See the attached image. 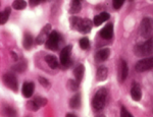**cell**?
<instances>
[{
    "mask_svg": "<svg viewBox=\"0 0 153 117\" xmlns=\"http://www.w3.org/2000/svg\"><path fill=\"white\" fill-rule=\"evenodd\" d=\"M92 21L89 18H80L73 16L71 18V28L82 34H88L92 30Z\"/></svg>",
    "mask_w": 153,
    "mask_h": 117,
    "instance_id": "obj_1",
    "label": "cell"
},
{
    "mask_svg": "<svg viewBox=\"0 0 153 117\" xmlns=\"http://www.w3.org/2000/svg\"><path fill=\"white\" fill-rule=\"evenodd\" d=\"M134 53L139 57H147V56L153 55V38L148 39L143 44L136 45L134 48Z\"/></svg>",
    "mask_w": 153,
    "mask_h": 117,
    "instance_id": "obj_2",
    "label": "cell"
},
{
    "mask_svg": "<svg viewBox=\"0 0 153 117\" xmlns=\"http://www.w3.org/2000/svg\"><path fill=\"white\" fill-rule=\"evenodd\" d=\"M106 97H107V91H106L105 88H101L100 90L96 92L92 100V106L96 110H101V109L104 108Z\"/></svg>",
    "mask_w": 153,
    "mask_h": 117,
    "instance_id": "obj_3",
    "label": "cell"
},
{
    "mask_svg": "<svg viewBox=\"0 0 153 117\" xmlns=\"http://www.w3.org/2000/svg\"><path fill=\"white\" fill-rule=\"evenodd\" d=\"M140 33L141 36L145 39H150L153 34V21L149 18H145L142 19L140 25Z\"/></svg>",
    "mask_w": 153,
    "mask_h": 117,
    "instance_id": "obj_4",
    "label": "cell"
},
{
    "mask_svg": "<svg viewBox=\"0 0 153 117\" xmlns=\"http://www.w3.org/2000/svg\"><path fill=\"white\" fill-rule=\"evenodd\" d=\"M59 42H60V35H59L58 32L53 31V32H51L50 35H49L47 41H46V43H45V46L49 50L56 51L58 49Z\"/></svg>",
    "mask_w": 153,
    "mask_h": 117,
    "instance_id": "obj_5",
    "label": "cell"
},
{
    "mask_svg": "<svg viewBox=\"0 0 153 117\" xmlns=\"http://www.w3.org/2000/svg\"><path fill=\"white\" fill-rule=\"evenodd\" d=\"M153 68V55L149 56L147 58H144V59L139 60L137 63H136L135 69L137 70L138 72H144L147 71V70H150Z\"/></svg>",
    "mask_w": 153,
    "mask_h": 117,
    "instance_id": "obj_6",
    "label": "cell"
},
{
    "mask_svg": "<svg viewBox=\"0 0 153 117\" xmlns=\"http://www.w3.org/2000/svg\"><path fill=\"white\" fill-rule=\"evenodd\" d=\"M3 82L4 85L9 88L10 90H12L13 92L18 91L19 88V82H18V79L13 74H5L3 75Z\"/></svg>",
    "mask_w": 153,
    "mask_h": 117,
    "instance_id": "obj_7",
    "label": "cell"
},
{
    "mask_svg": "<svg viewBox=\"0 0 153 117\" xmlns=\"http://www.w3.org/2000/svg\"><path fill=\"white\" fill-rule=\"evenodd\" d=\"M71 46H66V47L63 48L60 52V57H59V60H60V64L62 65L63 68H66L70 65L71 63Z\"/></svg>",
    "mask_w": 153,
    "mask_h": 117,
    "instance_id": "obj_8",
    "label": "cell"
},
{
    "mask_svg": "<svg viewBox=\"0 0 153 117\" xmlns=\"http://www.w3.org/2000/svg\"><path fill=\"white\" fill-rule=\"evenodd\" d=\"M50 31H51V25L47 24L46 26H43V29L41 30V32L38 35V37L36 39L37 45H42V44L46 43V41H47L49 35H50V33H51Z\"/></svg>",
    "mask_w": 153,
    "mask_h": 117,
    "instance_id": "obj_9",
    "label": "cell"
},
{
    "mask_svg": "<svg viewBox=\"0 0 153 117\" xmlns=\"http://www.w3.org/2000/svg\"><path fill=\"white\" fill-rule=\"evenodd\" d=\"M113 35V26L112 24H107L102 30L100 31L101 38L105 39V40H110Z\"/></svg>",
    "mask_w": 153,
    "mask_h": 117,
    "instance_id": "obj_10",
    "label": "cell"
},
{
    "mask_svg": "<svg viewBox=\"0 0 153 117\" xmlns=\"http://www.w3.org/2000/svg\"><path fill=\"white\" fill-rule=\"evenodd\" d=\"M34 90H35V85L32 82H27L23 86V94L26 98H30L33 95Z\"/></svg>",
    "mask_w": 153,
    "mask_h": 117,
    "instance_id": "obj_11",
    "label": "cell"
},
{
    "mask_svg": "<svg viewBox=\"0 0 153 117\" xmlns=\"http://www.w3.org/2000/svg\"><path fill=\"white\" fill-rule=\"evenodd\" d=\"M110 18L109 13H100L99 15H96L94 18V21H93V25L96 26H99L100 25H102L104 21H108Z\"/></svg>",
    "mask_w": 153,
    "mask_h": 117,
    "instance_id": "obj_12",
    "label": "cell"
},
{
    "mask_svg": "<svg viewBox=\"0 0 153 117\" xmlns=\"http://www.w3.org/2000/svg\"><path fill=\"white\" fill-rule=\"evenodd\" d=\"M131 96L134 101H140L142 98V91L141 88H140L138 85L134 84L132 87V90H131Z\"/></svg>",
    "mask_w": 153,
    "mask_h": 117,
    "instance_id": "obj_13",
    "label": "cell"
},
{
    "mask_svg": "<svg viewBox=\"0 0 153 117\" xmlns=\"http://www.w3.org/2000/svg\"><path fill=\"white\" fill-rule=\"evenodd\" d=\"M120 82H125L127 79L128 74H129V68H128V64L125 60L120 61Z\"/></svg>",
    "mask_w": 153,
    "mask_h": 117,
    "instance_id": "obj_14",
    "label": "cell"
},
{
    "mask_svg": "<svg viewBox=\"0 0 153 117\" xmlns=\"http://www.w3.org/2000/svg\"><path fill=\"white\" fill-rule=\"evenodd\" d=\"M109 55H110V50L108 49V48H105V49L98 51L95 57L98 61H105V60H107V58L109 57Z\"/></svg>",
    "mask_w": 153,
    "mask_h": 117,
    "instance_id": "obj_15",
    "label": "cell"
},
{
    "mask_svg": "<svg viewBox=\"0 0 153 117\" xmlns=\"http://www.w3.org/2000/svg\"><path fill=\"white\" fill-rule=\"evenodd\" d=\"M84 74H85V67H84L83 64H80L79 66H76L75 68V70H74V75H75L76 82H80L81 80L83 79Z\"/></svg>",
    "mask_w": 153,
    "mask_h": 117,
    "instance_id": "obj_16",
    "label": "cell"
},
{
    "mask_svg": "<svg viewBox=\"0 0 153 117\" xmlns=\"http://www.w3.org/2000/svg\"><path fill=\"white\" fill-rule=\"evenodd\" d=\"M107 75H108V70L107 68L104 66H101L98 68L97 70V74H96V79L99 82H102V80H105L107 79Z\"/></svg>",
    "mask_w": 153,
    "mask_h": 117,
    "instance_id": "obj_17",
    "label": "cell"
},
{
    "mask_svg": "<svg viewBox=\"0 0 153 117\" xmlns=\"http://www.w3.org/2000/svg\"><path fill=\"white\" fill-rule=\"evenodd\" d=\"M45 61L47 62L49 67L52 68V69H56V68H58V61L55 58V56H53V55L45 56Z\"/></svg>",
    "mask_w": 153,
    "mask_h": 117,
    "instance_id": "obj_18",
    "label": "cell"
},
{
    "mask_svg": "<svg viewBox=\"0 0 153 117\" xmlns=\"http://www.w3.org/2000/svg\"><path fill=\"white\" fill-rule=\"evenodd\" d=\"M81 9H82V5H81V1H80V0H71L70 13L75 14V13H80Z\"/></svg>",
    "mask_w": 153,
    "mask_h": 117,
    "instance_id": "obj_19",
    "label": "cell"
},
{
    "mask_svg": "<svg viewBox=\"0 0 153 117\" xmlns=\"http://www.w3.org/2000/svg\"><path fill=\"white\" fill-rule=\"evenodd\" d=\"M27 61L25 59H22V60H19L18 63H16V65H13V67H12V69L14 70V71L16 72H23L25 70L27 69Z\"/></svg>",
    "mask_w": 153,
    "mask_h": 117,
    "instance_id": "obj_20",
    "label": "cell"
},
{
    "mask_svg": "<svg viewBox=\"0 0 153 117\" xmlns=\"http://www.w3.org/2000/svg\"><path fill=\"white\" fill-rule=\"evenodd\" d=\"M81 105V95L80 94H76L70 100V107L73 109H78Z\"/></svg>",
    "mask_w": 153,
    "mask_h": 117,
    "instance_id": "obj_21",
    "label": "cell"
},
{
    "mask_svg": "<svg viewBox=\"0 0 153 117\" xmlns=\"http://www.w3.org/2000/svg\"><path fill=\"white\" fill-rule=\"evenodd\" d=\"M23 45H24L25 49H27V50H30V48L32 47V45H33V37H32L30 34L28 33L25 34Z\"/></svg>",
    "mask_w": 153,
    "mask_h": 117,
    "instance_id": "obj_22",
    "label": "cell"
},
{
    "mask_svg": "<svg viewBox=\"0 0 153 117\" xmlns=\"http://www.w3.org/2000/svg\"><path fill=\"white\" fill-rule=\"evenodd\" d=\"M10 11H11L10 7H6V8L1 13V16H0V23H1V25L6 24V21H8L9 15H10Z\"/></svg>",
    "mask_w": 153,
    "mask_h": 117,
    "instance_id": "obj_23",
    "label": "cell"
},
{
    "mask_svg": "<svg viewBox=\"0 0 153 117\" xmlns=\"http://www.w3.org/2000/svg\"><path fill=\"white\" fill-rule=\"evenodd\" d=\"M12 7L16 10H22L27 7V2L25 0H14L12 3Z\"/></svg>",
    "mask_w": 153,
    "mask_h": 117,
    "instance_id": "obj_24",
    "label": "cell"
},
{
    "mask_svg": "<svg viewBox=\"0 0 153 117\" xmlns=\"http://www.w3.org/2000/svg\"><path fill=\"white\" fill-rule=\"evenodd\" d=\"M66 87H68V89L70 90V91H76V90H78V88H79V82L74 80V79H70L68 82Z\"/></svg>",
    "mask_w": 153,
    "mask_h": 117,
    "instance_id": "obj_25",
    "label": "cell"
},
{
    "mask_svg": "<svg viewBox=\"0 0 153 117\" xmlns=\"http://www.w3.org/2000/svg\"><path fill=\"white\" fill-rule=\"evenodd\" d=\"M80 47L82 48L83 50H87L90 47V41H89L88 38L84 37L80 40Z\"/></svg>",
    "mask_w": 153,
    "mask_h": 117,
    "instance_id": "obj_26",
    "label": "cell"
},
{
    "mask_svg": "<svg viewBox=\"0 0 153 117\" xmlns=\"http://www.w3.org/2000/svg\"><path fill=\"white\" fill-rule=\"evenodd\" d=\"M27 108L32 111H37L39 108H40V106H39V105L33 100V101H29L28 103H27Z\"/></svg>",
    "mask_w": 153,
    "mask_h": 117,
    "instance_id": "obj_27",
    "label": "cell"
},
{
    "mask_svg": "<svg viewBox=\"0 0 153 117\" xmlns=\"http://www.w3.org/2000/svg\"><path fill=\"white\" fill-rule=\"evenodd\" d=\"M34 101H35L40 107H43V106H45V105L47 104V100H46L45 98H43V97H39V96L36 97V98L34 99Z\"/></svg>",
    "mask_w": 153,
    "mask_h": 117,
    "instance_id": "obj_28",
    "label": "cell"
},
{
    "mask_svg": "<svg viewBox=\"0 0 153 117\" xmlns=\"http://www.w3.org/2000/svg\"><path fill=\"white\" fill-rule=\"evenodd\" d=\"M38 80H39V82H40V85H42V86L45 88V89H50L51 85H50V82H49L48 79H44V77H40L38 79Z\"/></svg>",
    "mask_w": 153,
    "mask_h": 117,
    "instance_id": "obj_29",
    "label": "cell"
},
{
    "mask_svg": "<svg viewBox=\"0 0 153 117\" xmlns=\"http://www.w3.org/2000/svg\"><path fill=\"white\" fill-rule=\"evenodd\" d=\"M126 0H112V4H113V7L115 9H120V7L123 6V4L125 3Z\"/></svg>",
    "mask_w": 153,
    "mask_h": 117,
    "instance_id": "obj_30",
    "label": "cell"
},
{
    "mask_svg": "<svg viewBox=\"0 0 153 117\" xmlns=\"http://www.w3.org/2000/svg\"><path fill=\"white\" fill-rule=\"evenodd\" d=\"M120 116L122 117H132V114L130 113L124 106L122 107V112H120Z\"/></svg>",
    "mask_w": 153,
    "mask_h": 117,
    "instance_id": "obj_31",
    "label": "cell"
},
{
    "mask_svg": "<svg viewBox=\"0 0 153 117\" xmlns=\"http://www.w3.org/2000/svg\"><path fill=\"white\" fill-rule=\"evenodd\" d=\"M5 113H6L7 116H16V112L14 111L13 109H11L10 107H6Z\"/></svg>",
    "mask_w": 153,
    "mask_h": 117,
    "instance_id": "obj_32",
    "label": "cell"
},
{
    "mask_svg": "<svg viewBox=\"0 0 153 117\" xmlns=\"http://www.w3.org/2000/svg\"><path fill=\"white\" fill-rule=\"evenodd\" d=\"M40 1H45V0H30V5L36 6V5H38Z\"/></svg>",
    "mask_w": 153,
    "mask_h": 117,
    "instance_id": "obj_33",
    "label": "cell"
},
{
    "mask_svg": "<svg viewBox=\"0 0 153 117\" xmlns=\"http://www.w3.org/2000/svg\"><path fill=\"white\" fill-rule=\"evenodd\" d=\"M10 54H11V56H12V59H13L14 61H19V57H18V55H16V53L11 52Z\"/></svg>",
    "mask_w": 153,
    "mask_h": 117,
    "instance_id": "obj_34",
    "label": "cell"
},
{
    "mask_svg": "<svg viewBox=\"0 0 153 117\" xmlns=\"http://www.w3.org/2000/svg\"><path fill=\"white\" fill-rule=\"evenodd\" d=\"M80 1H81V0H80Z\"/></svg>",
    "mask_w": 153,
    "mask_h": 117,
    "instance_id": "obj_35",
    "label": "cell"
}]
</instances>
